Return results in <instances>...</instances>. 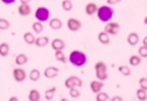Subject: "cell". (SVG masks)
<instances>
[{"label": "cell", "mask_w": 147, "mask_h": 101, "mask_svg": "<svg viewBox=\"0 0 147 101\" xmlns=\"http://www.w3.org/2000/svg\"><path fill=\"white\" fill-rule=\"evenodd\" d=\"M142 62V57L140 55H132L129 57V63L132 65V66H138Z\"/></svg>", "instance_id": "obj_26"}, {"label": "cell", "mask_w": 147, "mask_h": 101, "mask_svg": "<svg viewBox=\"0 0 147 101\" xmlns=\"http://www.w3.org/2000/svg\"><path fill=\"white\" fill-rule=\"evenodd\" d=\"M18 97H16V96H13V97H10L9 98V101H18Z\"/></svg>", "instance_id": "obj_38"}, {"label": "cell", "mask_w": 147, "mask_h": 101, "mask_svg": "<svg viewBox=\"0 0 147 101\" xmlns=\"http://www.w3.org/2000/svg\"><path fill=\"white\" fill-rule=\"evenodd\" d=\"M58 73H59V69L57 67H55V66H49L47 68H45L43 74L46 78L52 79V78H55L56 76L58 75Z\"/></svg>", "instance_id": "obj_9"}, {"label": "cell", "mask_w": 147, "mask_h": 101, "mask_svg": "<svg viewBox=\"0 0 147 101\" xmlns=\"http://www.w3.org/2000/svg\"><path fill=\"white\" fill-rule=\"evenodd\" d=\"M98 40H99V42L101 43V44H104V45H107V44H109L111 42V40H110V34H108L105 31H102V32H99V34H98Z\"/></svg>", "instance_id": "obj_14"}, {"label": "cell", "mask_w": 147, "mask_h": 101, "mask_svg": "<svg viewBox=\"0 0 147 101\" xmlns=\"http://www.w3.org/2000/svg\"><path fill=\"white\" fill-rule=\"evenodd\" d=\"M29 77H30V79L32 81H37V80L41 78V71L38 69H36V68H33V69L30 71Z\"/></svg>", "instance_id": "obj_23"}, {"label": "cell", "mask_w": 147, "mask_h": 101, "mask_svg": "<svg viewBox=\"0 0 147 101\" xmlns=\"http://www.w3.org/2000/svg\"><path fill=\"white\" fill-rule=\"evenodd\" d=\"M119 30H120V24L117 22H112V21L107 22V24L104 26V31L110 35H117L119 33Z\"/></svg>", "instance_id": "obj_6"}, {"label": "cell", "mask_w": 147, "mask_h": 101, "mask_svg": "<svg viewBox=\"0 0 147 101\" xmlns=\"http://www.w3.org/2000/svg\"><path fill=\"white\" fill-rule=\"evenodd\" d=\"M68 61H69V63L71 64L73 66H75V67H82V66H85L87 64L88 58H87V55L84 52L76 50H73V52L69 54Z\"/></svg>", "instance_id": "obj_1"}, {"label": "cell", "mask_w": 147, "mask_h": 101, "mask_svg": "<svg viewBox=\"0 0 147 101\" xmlns=\"http://www.w3.org/2000/svg\"><path fill=\"white\" fill-rule=\"evenodd\" d=\"M122 0H107V3L109 6H113V5H117V3H120Z\"/></svg>", "instance_id": "obj_35"}, {"label": "cell", "mask_w": 147, "mask_h": 101, "mask_svg": "<svg viewBox=\"0 0 147 101\" xmlns=\"http://www.w3.org/2000/svg\"><path fill=\"white\" fill-rule=\"evenodd\" d=\"M32 11V9H31V6L29 3H21L18 8V12L20 15H22V17H26V15H29Z\"/></svg>", "instance_id": "obj_12"}, {"label": "cell", "mask_w": 147, "mask_h": 101, "mask_svg": "<svg viewBox=\"0 0 147 101\" xmlns=\"http://www.w3.org/2000/svg\"><path fill=\"white\" fill-rule=\"evenodd\" d=\"M94 70H96V77L97 79L104 81L108 79V67L104 62H97L94 65Z\"/></svg>", "instance_id": "obj_3"}, {"label": "cell", "mask_w": 147, "mask_h": 101, "mask_svg": "<svg viewBox=\"0 0 147 101\" xmlns=\"http://www.w3.org/2000/svg\"><path fill=\"white\" fill-rule=\"evenodd\" d=\"M138 83H140V87L143 88L144 90H146L147 91V78H141L140 80H138Z\"/></svg>", "instance_id": "obj_34"}, {"label": "cell", "mask_w": 147, "mask_h": 101, "mask_svg": "<svg viewBox=\"0 0 147 101\" xmlns=\"http://www.w3.org/2000/svg\"><path fill=\"white\" fill-rule=\"evenodd\" d=\"M49 43V36H41V38H36L34 45H36L37 47H44Z\"/></svg>", "instance_id": "obj_18"}, {"label": "cell", "mask_w": 147, "mask_h": 101, "mask_svg": "<svg viewBox=\"0 0 147 101\" xmlns=\"http://www.w3.org/2000/svg\"><path fill=\"white\" fill-rule=\"evenodd\" d=\"M49 25L52 30H59V29H61V26H63V22H61V19L54 18V19L49 20Z\"/></svg>", "instance_id": "obj_15"}, {"label": "cell", "mask_w": 147, "mask_h": 101, "mask_svg": "<svg viewBox=\"0 0 147 101\" xmlns=\"http://www.w3.org/2000/svg\"><path fill=\"white\" fill-rule=\"evenodd\" d=\"M96 100L97 101H108V100H110V98H109L108 94L100 91V92H98L97 96H96Z\"/></svg>", "instance_id": "obj_31"}, {"label": "cell", "mask_w": 147, "mask_h": 101, "mask_svg": "<svg viewBox=\"0 0 147 101\" xmlns=\"http://www.w3.org/2000/svg\"><path fill=\"white\" fill-rule=\"evenodd\" d=\"M98 9V6L94 2H89L85 8V11H86L87 15H93L94 13H97Z\"/></svg>", "instance_id": "obj_16"}, {"label": "cell", "mask_w": 147, "mask_h": 101, "mask_svg": "<svg viewBox=\"0 0 147 101\" xmlns=\"http://www.w3.org/2000/svg\"><path fill=\"white\" fill-rule=\"evenodd\" d=\"M61 101H67V99H66V98H64V97H63V98H61Z\"/></svg>", "instance_id": "obj_42"}, {"label": "cell", "mask_w": 147, "mask_h": 101, "mask_svg": "<svg viewBox=\"0 0 147 101\" xmlns=\"http://www.w3.org/2000/svg\"><path fill=\"white\" fill-rule=\"evenodd\" d=\"M104 87V82L101 81V80H92L91 82H90V89H91V91L93 92V94H98V92H100L102 89H103Z\"/></svg>", "instance_id": "obj_10"}, {"label": "cell", "mask_w": 147, "mask_h": 101, "mask_svg": "<svg viewBox=\"0 0 147 101\" xmlns=\"http://www.w3.org/2000/svg\"><path fill=\"white\" fill-rule=\"evenodd\" d=\"M136 97L140 101H146L147 100V91L143 88H140L136 90Z\"/></svg>", "instance_id": "obj_22"}, {"label": "cell", "mask_w": 147, "mask_h": 101, "mask_svg": "<svg viewBox=\"0 0 147 101\" xmlns=\"http://www.w3.org/2000/svg\"><path fill=\"white\" fill-rule=\"evenodd\" d=\"M20 2L21 3H29V2H31V0H20Z\"/></svg>", "instance_id": "obj_40"}, {"label": "cell", "mask_w": 147, "mask_h": 101, "mask_svg": "<svg viewBox=\"0 0 147 101\" xmlns=\"http://www.w3.org/2000/svg\"><path fill=\"white\" fill-rule=\"evenodd\" d=\"M69 96L73 99H77L80 97V91L77 88H70L69 89Z\"/></svg>", "instance_id": "obj_32"}, {"label": "cell", "mask_w": 147, "mask_h": 101, "mask_svg": "<svg viewBox=\"0 0 147 101\" xmlns=\"http://www.w3.org/2000/svg\"><path fill=\"white\" fill-rule=\"evenodd\" d=\"M32 29H33V31L37 33V34H40V33H42L44 30V25H43V22H40V21H36V22H34L33 24H32Z\"/></svg>", "instance_id": "obj_25"}, {"label": "cell", "mask_w": 147, "mask_h": 101, "mask_svg": "<svg viewBox=\"0 0 147 101\" xmlns=\"http://www.w3.org/2000/svg\"><path fill=\"white\" fill-rule=\"evenodd\" d=\"M73 2H71V0H63V2H61V8H63V10H65V11H71L73 10Z\"/></svg>", "instance_id": "obj_27"}, {"label": "cell", "mask_w": 147, "mask_h": 101, "mask_svg": "<svg viewBox=\"0 0 147 101\" xmlns=\"http://www.w3.org/2000/svg\"><path fill=\"white\" fill-rule=\"evenodd\" d=\"M23 40H24V42L26 43V44L33 45L34 43H35L36 38L34 36L33 33H31V32H25L24 34H23Z\"/></svg>", "instance_id": "obj_17"}, {"label": "cell", "mask_w": 147, "mask_h": 101, "mask_svg": "<svg viewBox=\"0 0 147 101\" xmlns=\"http://www.w3.org/2000/svg\"><path fill=\"white\" fill-rule=\"evenodd\" d=\"M138 55L143 58H147V46L143 45L138 48Z\"/></svg>", "instance_id": "obj_33"}, {"label": "cell", "mask_w": 147, "mask_h": 101, "mask_svg": "<svg viewBox=\"0 0 147 101\" xmlns=\"http://www.w3.org/2000/svg\"><path fill=\"white\" fill-rule=\"evenodd\" d=\"M56 90H57L56 87H52V88L47 89V90L45 91V99H46V100H52V99L54 98V95H55Z\"/></svg>", "instance_id": "obj_29"}, {"label": "cell", "mask_w": 147, "mask_h": 101, "mask_svg": "<svg viewBox=\"0 0 147 101\" xmlns=\"http://www.w3.org/2000/svg\"><path fill=\"white\" fill-rule=\"evenodd\" d=\"M55 58L56 61H58L63 64H66V62H67V58L65 56L64 50H55Z\"/></svg>", "instance_id": "obj_24"}, {"label": "cell", "mask_w": 147, "mask_h": 101, "mask_svg": "<svg viewBox=\"0 0 147 101\" xmlns=\"http://www.w3.org/2000/svg\"><path fill=\"white\" fill-rule=\"evenodd\" d=\"M12 74L13 78L17 82H23L26 79V71L23 68H14Z\"/></svg>", "instance_id": "obj_8"}, {"label": "cell", "mask_w": 147, "mask_h": 101, "mask_svg": "<svg viewBox=\"0 0 147 101\" xmlns=\"http://www.w3.org/2000/svg\"><path fill=\"white\" fill-rule=\"evenodd\" d=\"M51 46L54 50H64L66 47V44L61 38H54L51 43Z\"/></svg>", "instance_id": "obj_11"}, {"label": "cell", "mask_w": 147, "mask_h": 101, "mask_svg": "<svg viewBox=\"0 0 147 101\" xmlns=\"http://www.w3.org/2000/svg\"><path fill=\"white\" fill-rule=\"evenodd\" d=\"M82 86V79L78 76H69L65 80V87L68 89L70 88H79Z\"/></svg>", "instance_id": "obj_5"}, {"label": "cell", "mask_w": 147, "mask_h": 101, "mask_svg": "<svg viewBox=\"0 0 147 101\" xmlns=\"http://www.w3.org/2000/svg\"><path fill=\"white\" fill-rule=\"evenodd\" d=\"M28 61H29V58H28V56L25 54H19V55H17L16 59H14V62H16V64L18 66L25 65V64L28 63Z\"/></svg>", "instance_id": "obj_20"}, {"label": "cell", "mask_w": 147, "mask_h": 101, "mask_svg": "<svg viewBox=\"0 0 147 101\" xmlns=\"http://www.w3.org/2000/svg\"><path fill=\"white\" fill-rule=\"evenodd\" d=\"M144 24H146L147 25V15L144 18Z\"/></svg>", "instance_id": "obj_41"}, {"label": "cell", "mask_w": 147, "mask_h": 101, "mask_svg": "<svg viewBox=\"0 0 147 101\" xmlns=\"http://www.w3.org/2000/svg\"><path fill=\"white\" fill-rule=\"evenodd\" d=\"M97 14H98V18L101 22L107 23V22H109V21L113 18V15H114V10H113V8L111 6H109V5H108V6H102L98 9Z\"/></svg>", "instance_id": "obj_2"}, {"label": "cell", "mask_w": 147, "mask_h": 101, "mask_svg": "<svg viewBox=\"0 0 147 101\" xmlns=\"http://www.w3.org/2000/svg\"><path fill=\"white\" fill-rule=\"evenodd\" d=\"M29 100L30 101H40L41 100V94L36 89H32L29 94Z\"/></svg>", "instance_id": "obj_21"}, {"label": "cell", "mask_w": 147, "mask_h": 101, "mask_svg": "<svg viewBox=\"0 0 147 101\" xmlns=\"http://www.w3.org/2000/svg\"><path fill=\"white\" fill-rule=\"evenodd\" d=\"M138 42H140V35H138L136 32H131L129 35H127V43H129L131 46L137 45Z\"/></svg>", "instance_id": "obj_13"}, {"label": "cell", "mask_w": 147, "mask_h": 101, "mask_svg": "<svg viewBox=\"0 0 147 101\" xmlns=\"http://www.w3.org/2000/svg\"><path fill=\"white\" fill-rule=\"evenodd\" d=\"M2 1V3H5V5H13L14 2H16V0H1Z\"/></svg>", "instance_id": "obj_37"}, {"label": "cell", "mask_w": 147, "mask_h": 101, "mask_svg": "<svg viewBox=\"0 0 147 101\" xmlns=\"http://www.w3.org/2000/svg\"><path fill=\"white\" fill-rule=\"evenodd\" d=\"M10 28V22L5 18H0V30L6 31Z\"/></svg>", "instance_id": "obj_30"}, {"label": "cell", "mask_w": 147, "mask_h": 101, "mask_svg": "<svg viewBox=\"0 0 147 101\" xmlns=\"http://www.w3.org/2000/svg\"><path fill=\"white\" fill-rule=\"evenodd\" d=\"M143 45H145V46H147V35L144 38V40H143Z\"/></svg>", "instance_id": "obj_39"}, {"label": "cell", "mask_w": 147, "mask_h": 101, "mask_svg": "<svg viewBox=\"0 0 147 101\" xmlns=\"http://www.w3.org/2000/svg\"><path fill=\"white\" fill-rule=\"evenodd\" d=\"M110 100L111 101H123V98L120 97V96H114L113 98H111Z\"/></svg>", "instance_id": "obj_36"}, {"label": "cell", "mask_w": 147, "mask_h": 101, "mask_svg": "<svg viewBox=\"0 0 147 101\" xmlns=\"http://www.w3.org/2000/svg\"><path fill=\"white\" fill-rule=\"evenodd\" d=\"M49 9L46 7H38L35 11V18L40 22H46L47 20H49Z\"/></svg>", "instance_id": "obj_4"}, {"label": "cell", "mask_w": 147, "mask_h": 101, "mask_svg": "<svg viewBox=\"0 0 147 101\" xmlns=\"http://www.w3.org/2000/svg\"><path fill=\"white\" fill-rule=\"evenodd\" d=\"M81 22H80L78 19H76V18H69L67 21V28L69 29V31L71 32H77L79 31L80 29H81Z\"/></svg>", "instance_id": "obj_7"}, {"label": "cell", "mask_w": 147, "mask_h": 101, "mask_svg": "<svg viewBox=\"0 0 147 101\" xmlns=\"http://www.w3.org/2000/svg\"><path fill=\"white\" fill-rule=\"evenodd\" d=\"M9 52H10V45H9V43L2 42L0 44V56L7 57L8 54H9Z\"/></svg>", "instance_id": "obj_19"}, {"label": "cell", "mask_w": 147, "mask_h": 101, "mask_svg": "<svg viewBox=\"0 0 147 101\" xmlns=\"http://www.w3.org/2000/svg\"><path fill=\"white\" fill-rule=\"evenodd\" d=\"M119 73H121L123 76H126V77L131 76V74H132L129 67L126 66V65H121V66H119Z\"/></svg>", "instance_id": "obj_28"}]
</instances>
